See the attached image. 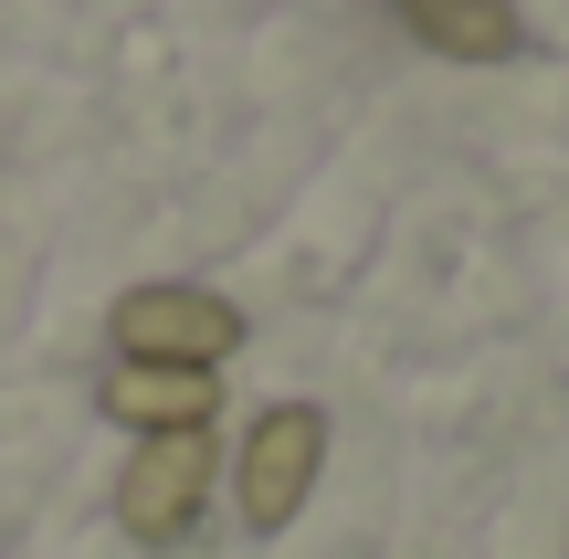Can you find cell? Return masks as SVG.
<instances>
[{
    "label": "cell",
    "mask_w": 569,
    "mask_h": 559,
    "mask_svg": "<svg viewBox=\"0 0 569 559\" xmlns=\"http://www.w3.org/2000/svg\"><path fill=\"white\" fill-rule=\"evenodd\" d=\"M106 338L127 370H222L243 349V307L211 286H138L106 307Z\"/></svg>",
    "instance_id": "1"
},
{
    "label": "cell",
    "mask_w": 569,
    "mask_h": 559,
    "mask_svg": "<svg viewBox=\"0 0 569 559\" xmlns=\"http://www.w3.org/2000/svg\"><path fill=\"white\" fill-rule=\"evenodd\" d=\"M327 476V412L317 401H274L264 422L243 433V465H232V497H243V528H296L306 486Z\"/></svg>",
    "instance_id": "2"
},
{
    "label": "cell",
    "mask_w": 569,
    "mask_h": 559,
    "mask_svg": "<svg viewBox=\"0 0 569 559\" xmlns=\"http://www.w3.org/2000/svg\"><path fill=\"white\" fill-rule=\"evenodd\" d=\"M211 465H222L211 433H148L138 455H127V486H117L127 539H138V549L190 539V518H201V497H211Z\"/></svg>",
    "instance_id": "3"
},
{
    "label": "cell",
    "mask_w": 569,
    "mask_h": 559,
    "mask_svg": "<svg viewBox=\"0 0 569 559\" xmlns=\"http://www.w3.org/2000/svg\"><path fill=\"white\" fill-rule=\"evenodd\" d=\"M211 401H222V380L211 370H106L96 412L127 422V433H211Z\"/></svg>",
    "instance_id": "4"
},
{
    "label": "cell",
    "mask_w": 569,
    "mask_h": 559,
    "mask_svg": "<svg viewBox=\"0 0 569 559\" xmlns=\"http://www.w3.org/2000/svg\"><path fill=\"white\" fill-rule=\"evenodd\" d=\"M390 11H401V32L422 53H453V63H507L528 42L517 0H390Z\"/></svg>",
    "instance_id": "5"
}]
</instances>
